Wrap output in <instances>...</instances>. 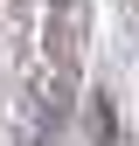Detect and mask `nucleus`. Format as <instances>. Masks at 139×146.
<instances>
[{
  "label": "nucleus",
  "instance_id": "1",
  "mask_svg": "<svg viewBox=\"0 0 139 146\" xmlns=\"http://www.w3.org/2000/svg\"><path fill=\"white\" fill-rule=\"evenodd\" d=\"M91 146H125V118H118V98L111 90H91Z\"/></svg>",
  "mask_w": 139,
  "mask_h": 146
}]
</instances>
